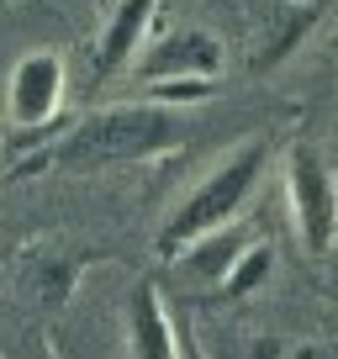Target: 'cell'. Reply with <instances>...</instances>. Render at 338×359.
I'll use <instances>...</instances> for the list:
<instances>
[{
  "label": "cell",
  "instance_id": "cell-7",
  "mask_svg": "<svg viewBox=\"0 0 338 359\" xmlns=\"http://www.w3.org/2000/svg\"><path fill=\"white\" fill-rule=\"evenodd\" d=\"M127 348H133L137 359H169L180 354V344H175V323H169L164 302H158V285L143 280L133 296H127Z\"/></svg>",
  "mask_w": 338,
  "mask_h": 359
},
{
  "label": "cell",
  "instance_id": "cell-1",
  "mask_svg": "<svg viewBox=\"0 0 338 359\" xmlns=\"http://www.w3.org/2000/svg\"><path fill=\"white\" fill-rule=\"evenodd\" d=\"M180 143H185V116L175 111V101H127V106H106V111L79 116L32 164L64 169V175H90V169L158 158Z\"/></svg>",
  "mask_w": 338,
  "mask_h": 359
},
{
  "label": "cell",
  "instance_id": "cell-8",
  "mask_svg": "<svg viewBox=\"0 0 338 359\" xmlns=\"http://www.w3.org/2000/svg\"><path fill=\"white\" fill-rule=\"evenodd\" d=\"M312 22H317V6L270 0V22L259 27V48L248 53V69H254V74H270L280 58H291V53H296V43L312 32Z\"/></svg>",
  "mask_w": 338,
  "mask_h": 359
},
{
  "label": "cell",
  "instance_id": "cell-2",
  "mask_svg": "<svg viewBox=\"0 0 338 359\" xmlns=\"http://www.w3.org/2000/svg\"><path fill=\"white\" fill-rule=\"evenodd\" d=\"M264 169H270V137H264V133L259 137H243V143H238L233 154H227L222 164H217L212 175H206L201 185L180 201V212L164 222V233H158V254L180 259V248H191L196 238L222 233V227L243 212L248 191L264 180Z\"/></svg>",
  "mask_w": 338,
  "mask_h": 359
},
{
  "label": "cell",
  "instance_id": "cell-3",
  "mask_svg": "<svg viewBox=\"0 0 338 359\" xmlns=\"http://www.w3.org/2000/svg\"><path fill=\"white\" fill-rule=\"evenodd\" d=\"M285 191H291V222L302 243L312 254H327L338 238V185L312 143H296L285 154Z\"/></svg>",
  "mask_w": 338,
  "mask_h": 359
},
{
  "label": "cell",
  "instance_id": "cell-6",
  "mask_svg": "<svg viewBox=\"0 0 338 359\" xmlns=\"http://www.w3.org/2000/svg\"><path fill=\"white\" fill-rule=\"evenodd\" d=\"M154 11H158V0H116L111 22H106L101 43H95V79H111L116 69H127V64L137 58Z\"/></svg>",
  "mask_w": 338,
  "mask_h": 359
},
{
  "label": "cell",
  "instance_id": "cell-9",
  "mask_svg": "<svg viewBox=\"0 0 338 359\" xmlns=\"http://www.w3.org/2000/svg\"><path fill=\"white\" fill-rule=\"evenodd\" d=\"M16 275H22V291L32 296V302H48V306H58V302L69 296V285H74V275H79V259L58 264L53 254H27Z\"/></svg>",
  "mask_w": 338,
  "mask_h": 359
},
{
  "label": "cell",
  "instance_id": "cell-4",
  "mask_svg": "<svg viewBox=\"0 0 338 359\" xmlns=\"http://www.w3.org/2000/svg\"><path fill=\"white\" fill-rule=\"evenodd\" d=\"M133 74L143 85H158V79H217L222 74V37L206 32V27H175V32H164L158 43L143 48Z\"/></svg>",
  "mask_w": 338,
  "mask_h": 359
},
{
  "label": "cell",
  "instance_id": "cell-10",
  "mask_svg": "<svg viewBox=\"0 0 338 359\" xmlns=\"http://www.w3.org/2000/svg\"><path fill=\"white\" fill-rule=\"evenodd\" d=\"M270 269H275V254H270L264 243H254V248H238V259L222 269V296H227V302H238V296L259 291V285L270 280Z\"/></svg>",
  "mask_w": 338,
  "mask_h": 359
},
{
  "label": "cell",
  "instance_id": "cell-5",
  "mask_svg": "<svg viewBox=\"0 0 338 359\" xmlns=\"http://www.w3.org/2000/svg\"><path fill=\"white\" fill-rule=\"evenodd\" d=\"M58 101H64V58L58 53H27L11 69V127L16 133L48 127Z\"/></svg>",
  "mask_w": 338,
  "mask_h": 359
}]
</instances>
